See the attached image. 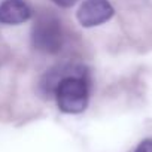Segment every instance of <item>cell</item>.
Returning a JSON list of instances; mask_svg holds the SVG:
<instances>
[{"mask_svg":"<svg viewBox=\"0 0 152 152\" xmlns=\"http://www.w3.org/2000/svg\"><path fill=\"white\" fill-rule=\"evenodd\" d=\"M31 15L30 8L23 0H6L0 5V23L15 26L26 23Z\"/></svg>","mask_w":152,"mask_h":152,"instance_id":"4","label":"cell"},{"mask_svg":"<svg viewBox=\"0 0 152 152\" xmlns=\"http://www.w3.org/2000/svg\"><path fill=\"white\" fill-rule=\"evenodd\" d=\"M113 15V8L109 0H84L78 9V21L82 27H97L109 21Z\"/></svg>","mask_w":152,"mask_h":152,"instance_id":"3","label":"cell"},{"mask_svg":"<svg viewBox=\"0 0 152 152\" xmlns=\"http://www.w3.org/2000/svg\"><path fill=\"white\" fill-rule=\"evenodd\" d=\"M54 96L61 112L81 113L88 104V84L82 73L63 75L54 90Z\"/></svg>","mask_w":152,"mask_h":152,"instance_id":"1","label":"cell"},{"mask_svg":"<svg viewBox=\"0 0 152 152\" xmlns=\"http://www.w3.org/2000/svg\"><path fill=\"white\" fill-rule=\"evenodd\" d=\"M52 2L57 3L58 6H61V8H70L78 2V0H52Z\"/></svg>","mask_w":152,"mask_h":152,"instance_id":"6","label":"cell"},{"mask_svg":"<svg viewBox=\"0 0 152 152\" xmlns=\"http://www.w3.org/2000/svg\"><path fill=\"white\" fill-rule=\"evenodd\" d=\"M33 46L45 54H57L63 46L61 23L54 14H42L31 28Z\"/></svg>","mask_w":152,"mask_h":152,"instance_id":"2","label":"cell"},{"mask_svg":"<svg viewBox=\"0 0 152 152\" xmlns=\"http://www.w3.org/2000/svg\"><path fill=\"white\" fill-rule=\"evenodd\" d=\"M136 152H152V139L140 142V145L136 148Z\"/></svg>","mask_w":152,"mask_h":152,"instance_id":"5","label":"cell"}]
</instances>
